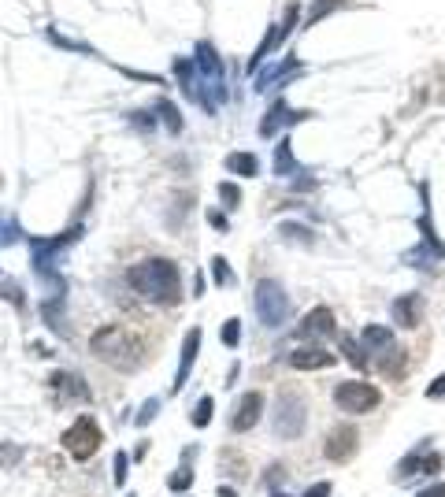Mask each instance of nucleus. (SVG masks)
Here are the masks:
<instances>
[{
	"instance_id": "1",
	"label": "nucleus",
	"mask_w": 445,
	"mask_h": 497,
	"mask_svg": "<svg viewBox=\"0 0 445 497\" xmlns=\"http://www.w3.org/2000/svg\"><path fill=\"white\" fill-rule=\"evenodd\" d=\"M126 282L145 300H152V305H178L182 300L178 267L164 256H149V260H141V264H134L126 274Z\"/></svg>"
},
{
	"instance_id": "2",
	"label": "nucleus",
	"mask_w": 445,
	"mask_h": 497,
	"mask_svg": "<svg viewBox=\"0 0 445 497\" xmlns=\"http://www.w3.org/2000/svg\"><path fill=\"white\" fill-rule=\"evenodd\" d=\"M89 352H93L97 360L112 364V368H119V371H134L138 360H141L138 338L130 331H123V326H100V331H93Z\"/></svg>"
},
{
	"instance_id": "3",
	"label": "nucleus",
	"mask_w": 445,
	"mask_h": 497,
	"mask_svg": "<svg viewBox=\"0 0 445 497\" xmlns=\"http://www.w3.org/2000/svg\"><path fill=\"white\" fill-rule=\"evenodd\" d=\"M271 423H274V435L286 438V442L305 435V427H308V401H305V394H300V390H282L279 401H274Z\"/></svg>"
},
{
	"instance_id": "4",
	"label": "nucleus",
	"mask_w": 445,
	"mask_h": 497,
	"mask_svg": "<svg viewBox=\"0 0 445 497\" xmlns=\"http://www.w3.org/2000/svg\"><path fill=\"white\" fill-rule=\"evenodd\" d=\"M63 449H67L74 460H89L97 449H100V442H104V430H100V423L93 420V416H78L74 420V427H67L63 430Z\"/></svg>"
},
{
	"instance_id": "5",
	"label": "nucleus",
	"mask_w": 445,
	"mask_h": 497,
	"mask_svg": "<svg viewBox=\"0 0 445 497\" xmlns=\"http://www.w3.org/2000/svg\"><path fill=\"white\" fill-rule=\"evenodd\" d=\"M256 316L264 326H279L286 316H290V297L274 279H260L256 286Z\"/></svg>"
},
{
	"instance_id": "6",
	"label": "nucleus",
	"mask_w": 445,
	"mask_h": 497,
	"mask_svg": "<svg viewBox=\"0 0 445 497\" xmlns=\"http://www.w3.org/2000/svg\"><path fill=\"white\" fill-rule=\"evenodd\" d=\"M383 394L371 386V383H360V378H352V383H342L334 390V404L349 416H364V412H375Z\"/></svg>"
},
{
	"instance_id": "7",
	"label": "nucleus",
	"mask_w": 445,
	"mask_h": 497,
	"mask_svg": "<svg viewBox=\"0 0 445 497\" xmlns=\"http://www.w3.org/2000/svg\"><path fill=\"white\" fill-rule=\"evenodd\" d=\"M357 449H360V430L352 427V423L334 427L331 435H326V442H323V456H326V460H334V464L352 460V456H357Z\"/></svg>"
},
{
	"instance_id": "8",
	"label": "nucleus",
	"mask_w": 445,
	"mask_h": 497,
	"mask_svg": "<svg viewBox=\"0 0 445 497\" xmlns=\"http://www.w3.org/2000/svg\"><path fill=\"white\" fill-rule=\"evenodd\" d=\"M260 416H264V394H260V390H248L230 416V430L234 435H245V430H253L260 423Z\"/></svg>"
},
{
	"instance_id": "9",
	"label": "nucleus",
	"mask_w": 445,
	"mask_h": 497,
	"mask_svg": "<svg viewBox=\"0 0 445 497\" xmlns=\"http://www.w3.org/2000/svg\"><path fill=\"white\" fill-rule=\"evenodd\" d=\"M290 368H297V371H323V368H334V357L326 349H319V345H300V349H293L290 357Z\"/></svg>"
},
{
	"instance_id": "10",
	"label": "nucleus",
	"mask_w": 445,
	"mask_h": 497,
	"mask_svg": "<svg viewBox=\"0 0 445 497\" xmlns=\"http://www.w3.org/2000/svg\"><path fill=\"white\" fill-rule=\"evenodd\" d=\"M394 323L401 331H412V326L423 323V297L420 293H404L394 300Z\"/></svg>"
},
{
	"instance_id": "11",
	"label": "nucleus",
	"mask_w": 445,
	"mask_h": 497,
	"mask_svg": "<svg viewBox=\"0 0 445 497\" xmlns=\"http://www.w3.org/2000/svg\"><path fill=\"white\" fill-rule=\"evenodd\" d=\"M364 349L375 352V357H390V352H397V342H394V331L390 326H378V323H368L364 326Z\"/></svg>"
},
{
	"instance_id": "12",
	"label": "nucleus",
	"mask_w": 445,
	"mask_h": 497,
	"mask_svg": "<svg viewBox=\"0 0 445 497\" xmlns=\"http://www.w3.org/2000/svg\"><path fill=\"white\" fill-rule=\"evenodd\" d=\"M197 352H201V331L193 326V331L186 334V342H182V357H178V375H175V394L182 386H186V378H190V371H193V360H197Z\"/></svg>"
},
{
	"instance_id": "13",
	"label": "nucleus",
	"mask_w": 445,
	"mask_h": 497,
	"mask_svg": "<svg viewBox=\"0 0 445 497\" xmlns=\"http://www.w3.org/2000/svg\"><path fill=\"white\" fill-rule=\"evenodd\" d=\"M300 334H323V338H334L338 334V323H334V312L331 308H312L305 316V326H300Z\"/></svg>"
},
{
	"instance_id": "14",
	"label": "nucleus",
	"mask_w": 445,
	"mask_h": 497,
	"mask_svg": "<svg viewBox=\"0 0 445 497\" xmlns=\"http://www.w3.org/2000/svg\"><path fill=\"white\" fill-rule=\"evenodd\" d=\"M338 349H342V357H345L357 371H371V352L364 349V345L357 342V338L342 334V338H338Z\"/></svg>"
},
{
	"instance_id": "15",
	"label": "nucleus",
	"mask_w": 445,
	"mask_h": 497,
	"mask_svg": "<svg viewBox=\"0 0 445 497\" xmlns=\"http://www.w3.org/2000/svg\"><path fill=\"white\" fill-rule=\"evenodd\" d=\"M193 453H197V449H186V453H182V456H186V460H182V468L167 475V486H171L175 493H186V490L193 486V468H190V456H193Z\"/></svg>"
},
{
	"instance_id": "16",
	"label": "nucleus",
	"mask_w": 445,
	"mask_h": 497,
	"mask_svg": "<svg viewBox=\"0 0 445 497\" xmlns=\"http://www.w3.org/2000/svg\"><path fill=\"white\" fill-rule=\"evenodd\" d=\"M227 167H230L234 175H245V178H253V175L260 171V164H256L253 152H230V156H227Z\"/></svg>"
},
{
	"instance_id": "17",
	"label": "nucleus",
	"mask_w": 445,
	"mask_h": 497,
	"mask_svg": "<svg viewBox=\"0 0 445 497\" xmlns=\"http://www.w3.org/2000/svg\"><path fill=\"white\" fill-rule=\"evenodd\" d=\"M52 386H63L74 401H89V390H86V383H82L78 375H63V371H60L56 378H52Z\"/></svg>"
},
{
	"instance_id": "18",
	"label": "nucleus",
	"mask_w": 445,
	"mask_h": 497,
	"mask_svg": "<svg viewBox=\"0 0 445 497\" xmlns=\"http://www.w3.org/2000/svg\"><path fill=\"white\" fill-rule=\"evenodd\" d=\"M279 234H282V238L300 241V245H316V234L305 230V227H297V223H282V227H279Z\"/></svg>"
},
{
	"instance_id": "19",
	"label": "nucleus",
	"mask_w": 445,
	"mask_h": 497,
	"mask_svg": "<svg viewBox=\"0 0 445 497\" xmlns=\"http://www.w3.org/2000/svg\"><path fill=\"white\" fill-rule=\"evenodd\" d=\"M282 119H286V104H274V108H271V115H267L264 123H260V134H264V138L279 134V123H282Z\"/></svg>"
},
{
	"instance_id": "20",
	"label": "nucleus",
	"mask_w": 445,
	"mask_h": 497,
	"mask_svg": "<svg viewBox=\"0 0 445 497\" xmlns=\"http://www.w3.org/2000/svg\"><path fill=\"white\" fill-rule=\"evenodd\" d=\"M212 412H215V401L212 397H201L197 409H193V427H208V423H212Z\"/></svg>"
},
{
	"instance_id": "21",
	"label": "nucleus",
	"mask_w": 445,
	"mask_h": 497,
	"mask_svg": "<svg viewBox=\"0 0 445 497\" xmlns=\"http://www.w3.org/2000/svg\"><path fill=\"white\" fill-rule=\"evenodd\" d=\"M219 338H222V345H227V349H234L241 342V319H227V323H222V331H219Z\"/></svg>"
},
{
	"instance_id": "22",
	"label": "nucleus",
	"mask_w": 445,
	"mask_h": 497,
	"mask_svg": "<svg viewBox=\"0 0 445 497\" xmlns=\"http://www.w3.org/2000/svg\"><path fill=\"white\" fill-rule=\"evenodd\" d=\"M274 171L279 175H290L293 171V156H290V141H282L279 152H274Z\"/></svg>"
},
{
	"instance_id": "23",
	"label": "nucleus",
	"mask_w": 445,
	"mask_h": 497,
	"mask_svg": "<svg viewBox=\"0 0 445 497\" xmlns=\"http://www.w3.org/2000/svg\"><path fill=\"white\" fill-rule=\"evenodd\" d=\"M160 119H167V130H171V134H182V115L175 112V104H171V100H164V104H160Z\"/></svg>"
},
{
	"instance_id": "24",
	"label": "nucleus",
	"mask_w": 445,
	"mask_h": 497,
	"mask_svg": "<svg viewBox=\"0 0 445 497\" xmlns=\"http://www.w3.org/2000/svg\"><path fill=\"white\" fill-rule=\"evenodd\" d=\"M156 412H160V397H149L145 404H141V412H138L134 427H149V423L156 420Z\"/></svg>"
},
{
	"instance_id": "25",
	"label": "nucleus",
	"mask_w": 445,
	"mask_h": 497,
	"mask_svg": "<svg viewBox=\"0 0 445 497\" xmlns=\"http://www.w3.org/2000/svg\"><path fill=\"white\" fill-rule=\"evenodd\" d=\"M212 274H215V282H219V286H230V282H234V271H230V264H227L222 256H215V260H212Z\"/></svg>"
},
{
	"instance_id": "26",
	"label": "nucleus",
	"mask_w": 445,
	"mask_h": 497,
	"mask_svg": "<svg viewBox=\"0 0 445 497\" xmlns=\"http://www.w3.org/2000/svg\"><path fill=\"white\" fill-rule=\"evenodd\" d=\"M126 468H130V453H115V472H112L115 486H126Z\"/></svg>"
},
{
	"instance_id": "27",
	"label": "nucleus",
	"mask_w": 445,
	"mask_h": 497,
	"mask_svg": "<svg viewBox=\"0 0 445 497\" xmlns=\"http://www.w3.org/2000/svg\"><path fill=\"white\" fill-rule=\"evenodd\" d=\"M219 201L227 204V208H238V201H241L238 186H234V182H222V186H219Z\"/></svg>"
},
{
	"instance_id": "28",
	"label": "nucleus",
	"mask_w": 445,
	"mask_h": 497,
	"mask_svg": "<svg viewBox=\"0 0 445 497\" xmlns=\"http://www.w3.org/2000/svg\"><path fill=\"white\" fill-rule=\"evenodd\" d=\"M420 472H423V475H438V472H441V456H438V453L423 456V460H420Z\"/></svg>"
},
{
	"instance_id": "29",
	"label": "nucleus",
	"mask_w": 445,
	"mask_h": 497,
	"mask_svg": "<svg viewBox=\"0 0 445 497\" xmlns=\"http://www.w3.org/2000/svg\"><path fill=\"white\" fill-rule=\"evenodd\" d=\"M331 493H334V482H326V479L305 490V497H331Z\"/></svg>"
},
{
	"instance_id": "30",
	"label": "nucleus",
	"mask_w": 445,
	"mask_h": 497,
	"mask_svg": "<svg viewBox=\"0 0 445 497\" xmlns=\"http://www.w3.org/2000/svg\"><path fill=\"white\" fill-rule=\"evenodd\" d=\"M19 446H0V468H8V464H15L19 460Z\"/></svg>"
},
{
	"instance_id": "31",
	"label": "nucleus",
	"mask_w": 445,
	"mask_h": 497,
	"mask_svg": "<svg viewBox=\"0 0 445 497\" xmlns=\"http://www.w3.org/2000/svg\"><path fill=\"white\" fill-rule=\"evenodd\" d=\"M427 397H430V401H438V397H445V371H441V375L434 378V383H430V386H427Z\"/></svg>"
},
{
	"instance_id": "32",
	"label": "nucleus",
	"mask_w": 445,
	"mask_h": 497,
	"mask_svg": "<svg viewBox=\"0 0 445 497\" xmlns=\"http://www.w3.org/2000/svg\"><path fill=\"white\" fill-rule=\"evenodd\" d=\"M279 479H286V468H282V464H271V468H267V475H264V482H267V486H274Z\"/></svg>"
},
{
	"instance_id": "33",
	"label": "nucleus",
	"mask_w": 445,
	"mask_h": 497,
	"mask_svg": "<svg viewBox=\"0 0 445 497\" xmlns=\"http://www.w3.org/2000/svg\"><path fill=\"white\" fill-rule=\"evenodd\" d=\"M416 497H445V486H441V482L434 479V482H430V486H423V490L416 493Z\"/></svg>"
},
{
	"instance_id": "34",
	"label": "nucleus",
	"mask_w": 445,
	"mask_h": 497,
	"mask_svg": "<svg viewBox=\"0 0 445 497\" xmlns=\"http://www.w3.org/2000/svg\"><path fill=\"white\" fill-rule=\"evenodd\" d=\"M208 223H212L215 230H227V216H222V212H215V208H212V212H208Z\"/></svg>"
},
{
	"instance_id": "35",
	"label": "nucleus",
	"mask_w": 445,
	"mask_h": 497,
	"mask_svg": "<svg viewBox=\"0 0 445 497\" xmlns=\"http://www.w3.org/2000/svg\"><path fill=\"white\" fill-rule=\"evenodd\" d=\"M334 4V0H319V4L316 8H312V19H319V15H326V8H331Z\"/></svg>"
},
{
	"instance_id": "36",
	"label": "nucleus",
	"mask_w": 445,
	"mask_h": 497,
	"mask_svg": "<svg viewBox=\"0 0 445 497\" xmlns=\"http://www.w3.org/2000/svg\"><path fill=\"white\" fill-rule=\"evenodd\" d=\"M215 497H238V493H234L230 486H219V490H215Z\"/></svg>"
},
{
	"instance_id": "37",
	"label": "nucleus",
	"mask_w": 445,
	"mask_h": 497,
	"mask_svg": "<svg viewBox=\"0 0 445 497\" xmlns=\"http://www.w3.org/2000/svg\"><path fill=\"white\" fill-rule=\"evenodd\" d=\"M271 497H290V493H279V490H274V493H271Z\"/></svg>"
},
{
	"instance_id": "38",
	"label": "nucleus",
	"mask_w": 445,
	"mask_h": 497,
	"mask_svg": "<svg viewBox=\"0 0 445 497\" xmlns=\"http://www.w3.org/2000/svg\"><path fill=\"white\" fill-rule=\"evenodd\" d=\"M178 497H186V493H178Z\"/></svg>"
},
{
	"instance_id": "39",
	"label": "nucleus",
	"mask_w": 445,
	"mask_h": 497,
	"mask_svg": "<svg viewBox=\"0 0 445 497\" xmlns=\"http://www.w3.org/2000/svg\"><path fill=\"white\" fill-rule=\"evenodd\" d=\"M130 497H134V493H130Z\"/></svg>"
}]
</instances>
